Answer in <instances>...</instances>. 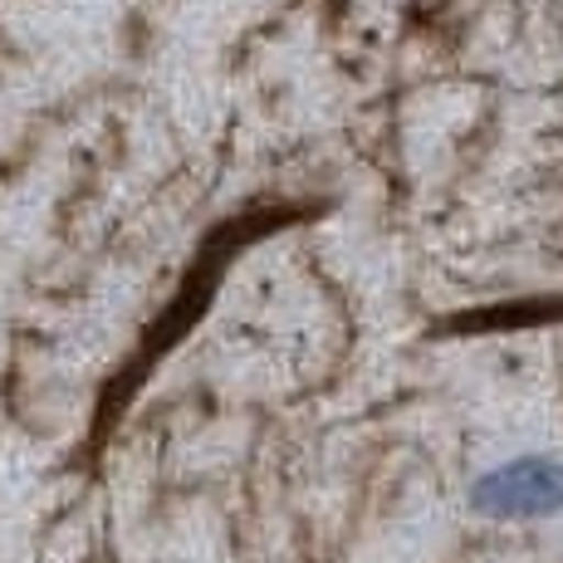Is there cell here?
<instances>
[{
  "label": "cell",
  "instance_id": "cell-1",
  "mask_svg": "<svg viewBox=\"0 0 563 563\" xmlns=\"http://www.w3.org/2000/svg\"><path fill=\"white\" fill-rule=\"evenodd\" d=\"M471 515L490 525H534V519L563 515V456L554 451H519L510 461H495L465 490Z\"/></svg>",
  "mask_w": 563,
  "mask_h": 563
},
{
  "label": "cell",
  "instance_id": "cell-2",
  "mask_svg": "<svg viewBox=\"0 0 563 563\" xmlns=\"http://www.w3.org/2000/svg\"><path fill=\"white\" fill-rule=\"evenodd\" d=\"M177 563H181V559H177Z\"/></svg>",
  "mask_w": 563,
  "mask_h": 563
}]
</instances>
